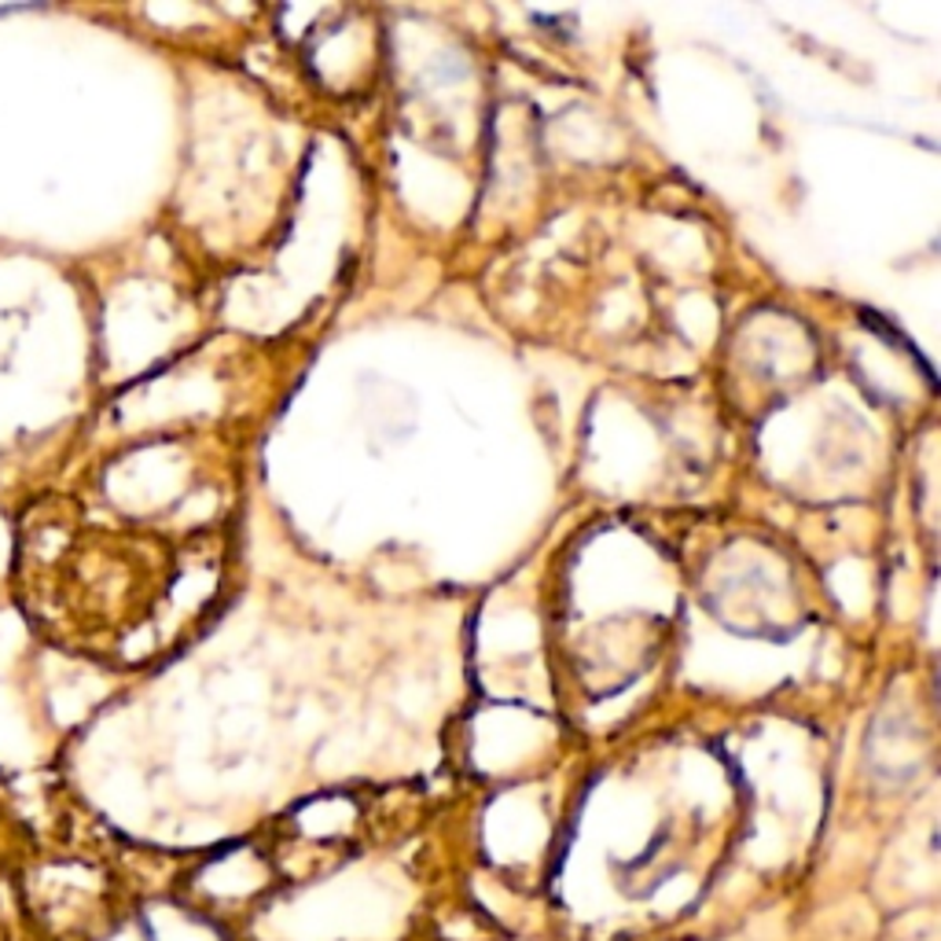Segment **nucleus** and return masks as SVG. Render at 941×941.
<instances>
[{"label": "nucleus", "instance_id": "1", "mask_svg": "<svg viewBox=\"0 0 941 941\" xmlns=\"http://www.w3.org/2000/svg\"><path fill=\"white\" fill-rule=\"evenodd\" d=\"M8 11H15V8H0V15H8Z\"/></svg>", "mask_w": 941, "mask_h": 941}]
</instances>
